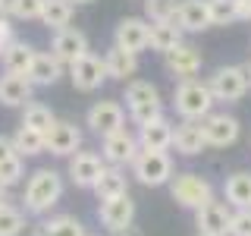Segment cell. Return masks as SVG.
I'll return each mask as SVG.
<instances>
[{"label":"cell","mask_w":251,"mask_h":236,"mask_svg":"<svg viewBox=\"0 0 251 236\" xmlns=\"http://www.w3.org/2000/svg\"><path fill=\"white\" fill-rule=\"evenodd\" d=\"M138 151H141L138 136L129 132L126 126L123 129L107 132V136H100V157H104L107 164H113V167H129Z\"/></svg>","instance_id":"obj_7"},{"label":"cell","mask_w":251,"mask_h":236,"mask_svg":"<svg viewBox=\"0 0 251 236\" xmlns=\"http://www.w3.org/2000/svg\"><path fill=\"white\" fill-rule=\"evenodd\" d=\"M104 66H107V79H120V82H126V79H132L138 73V54H129V51H123V47L113 44L104 54Z\"/></svg>","instance_id":"obj_25"},{"label":"cell","mask_w":251,"mask_h":236,"mask_svg":"<svg viewBox=\"0 0 251 236\" xmlns=\"http://www.w3.org/2000/svg\"><path fill=\"white\" fill-rule=\"evenodd\" d=\"M85 126L98 136H107L113 129H123L126 126V107L113 98H104V101H94L85 114Z\"/></svg>","instance_id":"obj_9"},{"label":"cell","mask_w":251,"mask_h":236,"mask_svg":"<svg viewBox=\"0 0 251 236\" xmlns=\"http://www.w3.org/2000/svg\"><path fill=\"white\" fill-rule=\"evenodd\" d=\"M229 220H232L229 205H223L217 199L201 205V208L195 211V227H198V233H204V236H226L229 233Z\"/></svg>","instance_id":"obj_16"},{"label":"cell","mask_w":251,"mask_h":236,"mask_svg":"<svg viewBox=\"0 0 251 236\" xmlns=\"http://www.w3.org/2000/svg\"><path fill=\"white\" fill-rule=\"evenodd\" d=\"M176 26L182 31H204V29H210L207 0H179Z\"/></svg>","instance_id":"obj_22"},{"label":"cell","mask_w":251,"mask_h":236,"mask_svg":"<svg viewBox=\"0 0 251 236\" xmlns=\"http://www.w3.org/2000/svg\"><path fill=\"white\" fill-rule=\"evenodd\" d=\"M0 6H6V0H0Z\"/></svg>","instance_id":"obj_44"},{"label":"cell","mask_w":251,"mask_h":236,"mask_svg":"<svg viewBox=\"0 0 251 236\" xmlns=\"http://www.w3.org/2000/svg\"><path fill=\"white\" fill-rule=\"evenodd\" d=\"M57 123V117H53V110L41 104V101H31V104L22 107V126H28V129H38V132H50V126Z\"/></svg>","instance_id":"obj_31"},{"label":"cell","mask_w":251,"mask_h":236,"mask_svg":"<svg viewBox=\"0 0 251 236\" xmlns=\"http://www.w3.org/2000/svg\"><path fill=\"white\" fill-rule=\"evenodd\" d=\"M69 79H73V88L75 91H98L100 85L107 82V66L104 57H94V54H85L78 57L73 66H69Z\"/></svg>","instance_id":"obj_12"},{"label":"cell","mask_w":251,"mask_h":236,"mask_svg":"<svg viewBox=\"0 0 251 236\" xmlns=\"http://www.w3.org/2000/svg\"><path fill=\"white\" fill-rule=\"evenodd\" d=\"M138 145L148 148V151H170L173 148V123L167 117H157V120L138 126Z\"/></svg>","instance_id":"obj_20"},{"label":"cell","mask_w":251,"mask_h":236,"mask_svg":"<svg viewBox=\"0 0 251 236\" xmlns=\"http://www.w3.org/2000/svg\"><path fill=\"white\" fill-rule=\"evenodd\" d=\"M13 26H10V19H0V54L10 47V41H13Z\"/></svg>","instance_id":"obj_38"},{"label":"cell","mask_w":251,"mask_h":236,"mask_svg":"<svg viewBox=\"0 0 251 236\" xmlns=\"http://www.w3.org/2000/svg\"><path fill=\"white\" fill-rule=\"evenodd\" d=\"M126 114H129V120L135 126H145L157 120V117H163V101H160V91H157V85L145 82V79H135V82L126 85Z\"/></svg>","instance_id":"obj_3"},{"label":"cell","mask_w":251,"mask_h":236,"mask_svg":"<svg viewBox=\"0 0 251 236\" xmlns=\"http://www.w3.org/2000/svg\"><path fill=\"white\" fill-rule=\"evenodd\" d=\"M129 167H132V177H135L141 186H154L157 189V186H170V179H173L170 151H148V148H141Z\"/></svg>","instance_id":"obj_5"},{"label":"cell","mask_w":251,"mask_h":236,"mask_svg":"<svg viewBox=\"0 0 251 236\" xmlns=\"http://www.w3.org/2000/svg\"><path fill=\"white\" fill-rule=\"evenodd\" d=\"M110 236H145V230L135 224H129V227H120V230H110Z\"/></svg>","instance_id":"obj_40"},{"label":"cell","mask_w":251,"mask_h":236,"mask_svg":"<svg viewBox=\"0 0 251 236\" xmlns=\"http://www.w3.org/2000/svg\"><path fill=\"white\" fill-rule=\"evenodd\" d=\"M50 54H53V57H57V60L63 63V66H73V63H75L78 57L91 54V47H88V35H85L82 29H73V26H66V29L53 31Z\"/></svg>","instance_id":"obj_11"},{"label":"cell","mask_w":251,"mask_h":236,"mask_svg":"<svg viewBox=\"0 0 251 236\" xmlns=\"http://www.w3.org/2000/svg\"><path fill=\"white\" fill-rule=\"evenodd\" d=\"M207 13H210V26H232L239 19L235 0H207Z\"/></svg>","instance_id":"obj_34"},{"label":"cell","mask_w":251,"mask_h":236,"mask_svg":"<svg viewBox=\"0 0 251 236\" xmlns=\"http://www.w3.org/2000/svg\"><path fill=\"white\" fill-rule=\"evenodd\" d=\"M229 236H251V208H235L232 211Z\"/></svg>","instance_id":"obj_37"},{"label":"cell","mask_w":251,"mask_h":236,"mask_svg":"<svg viewBox=\"0 0 251 236\" xmlns=\"http://www.w3.org/2000/svg\"><path fill=\"white\" fill-rule=\"evenodd\" d=\"M35 85L28 82V76H16V73H3L0 76V104L3 107H25L31 104Z\"/></svg>","instance_id":"obj_19"},{"label":"cell","mask_w":251,"mask_h":236,"mask_svg":"<svg viewBox=\"0 0 251 236\" xmlns=\"http://www.w3.org/2000/svg\"><path fill=\"white\" fill-rule=\"evenodd\" d=\"M170 195L176 205H182L188 211H198L201 205L214 202V186H210V179L198 177V173L185 170V173H173L170 179Z\"/></svg>","instance_id":"obj_4"},{"label":"cell","mask_w":251,"mask_h":236,"mask_svg":"<svg viewBox=\"0 0 251 236\" xmlns=\"http://www.w3.org/2000/svg\"><path fill=\"white\" fill-rule=\"evenodd\" d=\"M182 44V29L176 26V19H163V22H151L148 31V47L157 54H170Z\"/></svg>","instance_id":"obj_23"},{"label":"cell","mask_w":251,"mask_h":236,"mask_svg":"<svg viewBox=\"0 0 251 236\" xmlns=\"http://www.w3.org/2000/svg\"><path fill=\"white\" fill-rule=\"evenodd\" d=\"M223 195L229 208H251V173L248 170L229 173L223 183Z\"/></svg>","instance_id":"obj_26"},{"label":"cell","mask_w":251,"mask_h":236,"mask_svg":"<svg viewBox=\"0 0 251 236\" xmlns=\"http://www.w3.org/2000/svg\"><path fill=\"white\" fill-rule=\"evenodd\" d=\"M210 91H214V101H223V104H232V101H242L245 91L251 88V79L245 66H220L214 69V76L207 79Z\"/></svg>","instance_id":"obj_6"},{"label":"cell","mask_w":251,"mask_h":236,"mask_svg":"<svg viewBox=\"0 0 251 236\" xmlns=\"http://www.w3.org/2000/svg\"><path fill=\"white\" fill-rule=\"evenodd\" d=\"M173 148L185 157H195L207 148V139H204V129L198 120H182L179 126H173Z\"/></svg>","instance_id":"obj_18"},{"label":"cell","mask_w":251,"mask_h":236,"mask_svg":"<svg viewBox=\"0 0 251 236\" xmlns=\"http://www.w3.org/2000/svg\"><path fill=\"white\" fill-rule=\"evenodd\" d=\"M63 189H66V183H63V177L57 170L38 167L28 177L25 192H22V208H25V214H35V217L50 214L63 199Z\"/></svg>","instance_id":"obj_1"},{"label":"cell","mask_w":251,"mask_h":236,"mask_svg":"<svg viewBox=\"0 0 251 236\" xmlns=\"http://www.w3.org/2000/svg\"><path fill=\"white\" fill-rule=\"evenodd\" d=\"M73 10H75V3H73V0H44L41 22H44L47 29L60 31V29H66L69 22H73Z\"/></svg>","instance_id":"obj_29"},{"label":"cell","mask_w":251,"mask_h":236,"mask_svg":"<svg viewBox=\"0 0 251 236\" xmlns=\"http://www.w3.org/2000/svg\"><path fill=\"white\" fill-rule=\"evenodd\" d=\"M148 31H151V22L148 19H141V16H126L113 29V44L123 47V51H129V54H141V51H148Z\"/></svg>","instance_id":"obj_13"},{"label":"cell","mask_w":251,"mask_h":236,"mask_svg":"<svg viewBox=\"0 0 251 236\" xmlns=\"http://www.w3.org/2000/svg\"><path fill=\"white\" fill-rule=\"evenodd\" d=\"M214 91L207 82L201 79H182L173 91V110H176L182 120H204L207 114H214Z\"/></svg>","instance_id":"obj_2"},{"label":"cell","mask_w":251,"mask_h":236,"mask_svg":"<svg viewBox=\"0 0 251 236\" xmlns=\"http://www.w3.org/2000/svg\"><path fill=\"white\" fill-rule=\"evenodd\" d=\"M163 63H167V73L173 76V79H195L198 76V69H201V51L198 47H192V44H179L176 51H170V54H163Z\"/></svg>","instance_id":"obj_17"},{"label":"cell","mask_w":251,"mask_h":236,"mask_svg":"<svg viewBox=\"0 0 251 236\" xmlns=\"http://www.w3.org/2000/svg\"><path fill=\"white\" fill-rule=\"evenodd\" d=\"M104 167H107V161L98 151H82V148H78L66 164V177H69V183L78 186V189H94V183L100 179Z\"/></svg>","instance_id":"obj_8"},{"label":"cell","mask_w":251,"mask_h":236,"mask_svg":"<svg viewBox=\"0 0 251 236\" xmlns=\"http://www.w3.org/2000/svg\"><path fill=\"white\" fill-rule=\"evenodd\" d=\"M13 148H16V154H22V157L44 154V151H47L44 132H38V129H28V126H19V129L13 132Z\"/></svg>","instance_id":"obj_30"},{"label":"cell","mask_w":251,"mask_h":236,"mask_svg":"<svg viewBox=\"0 0 251 236\" xmlns=\"http://www.w3.org/2000/svg\"><path fill=\"white\" fill-rule=\"evenodd\" d=\"M201 129L207 139V148H229L242 136V123L232 114H207L201 120Z\"/></svg>","instance_id":"obj_10"},{"label":"cell","mask_w":251,"mask_h":236,"mask_svg":"<svg viewBox=\"0 0 251 236\" xmlns=\"http://www.w3.org/2000/svg\"><path fill=\"white\" fill-rule=\"evenodd\" d=\"M198 236H204V233H198Z\"/></svg>","instance_id":"obj_46"},{"label":"cell","mask_w":251,"mask_h":236,"mask_svg":"<svg viewBox=\"0 0 251 236\" xmlns=\"http://www.w3.org/2000/svg\"><path fill=\"white\" fill-rule=\"evenodd\" d=\"M73 3H94V0H73Z\"/></svg>","instance_id":"obj_42"},{"label":"cell","mask_w":251,"mask_h":236,"mask_svg":"<svg viewBox=\"0 0 251 236\" xmlns=\"http://www.w3.org/2000/svg\"><path fill=\"white\" fill-rule=\"evenodd\" d=\"M98 220H100V227H107V230H120V227L135 224V199H132L129 192L104 199L98 205Z\"/></svg>","instance_id":"obj_14"},{"label":"cell","mask_w":251,"mask_h":236,"mask_svg":"<svg viewBox=\"0 0 251 236\" xmlns=\"http://www.w3.org/2000/svg\"><path fill=\"white\" fill-rule=\"evenodd\" d=\"M245 69H248V79H251V63H248V66H245Z\"/></svg>","instance_id":"obj_43"},{"label":"cell","mask_w":251,"mask_h":236,"mask_svg":"<svg viewBox=\"0 0 251 236\" xmlns=\"http://www.w3.org/2000/svg\"><path fill=\"white\" fill-rule=\"evenodd\" d=\"M235 6H239V19L251 22V0H235Z\"/></svg>","instance_id":"obj_41"},{"label":"cell","mask_w":251,"mask_h":236,"mask_svg":"<svg viewBox=\"0 0 251 236\" xmlns=\"http://www.w3.org/2000/svg\"><path fill=\"white\" fill-rule=\"evenodd\" d=\"M35 47L28 41H22V38H13L10 47H6L3 54H0V60H3V69L6 73H16V76H28L31 69V60H35Z\"/></svg>","instance_id":"obj_24"},{"label":"cell","mask_w":251,"mask_h":236,"mask_svg":"<svg viewBox=\"0 0 251 236\" xmlns=\"http://www.w3.org/2000/svg\"><path fill=\"white\" fill-rule=\"evenodd\" d=\"M179 0H145V16L151 22H163V19H176Z\"/></svg>","instance_id":"obj_36"},{"label":"cell","mask_w":251,"mask_h":236,"mask_svg":"<svg viewBox=\"0 0 251 236\" xmlns=\"http://www.w3.org/2000/svg\"><path fill=\"white\" fill-rule=\"evenodd\" d=\"M35 236H85V227L75 214H53L35 227Z\"/></svg>","instance_id":"obj_28"},{"label":"cell","mask_w":251,"mask_h":236,"mask_svg":"<svg viewBox=\"0 0 251 236\" xmlns=\"http://www.w3.org/2000/svg\"><path fill=\"white\" fill-rule=\"evenodd\" d=\"M44 142H47V151L53 157H73L82 148V129L69 120H57L50 126V132L44 136Z\"/></svg>","instance_id":"obj_15"},{"label":"cell","mask_w":251,"mask_h":236,"mask_svg":"<svg viewBox=\"0 0 251 236\" xmlns=\"http://www.w3.org/2000/svg\"><path fill=\"white\" fill-rule=\"evenodd\" d=\"M60 76H63V63L53 57L50 51H38L35 60H31V69H28V82L35 85V88H47V85H53Z\"/></svg>","instance_id":"obj_21"},{"label":"cell","mask_w":251,"mask_h":236,"mask_svg":"<svg viewBox=\"0 0 251 236\" xmlns=\"http://www.w3.org/2000/svg\"><path fill=\"white\" fill-rule=\"evenodd\" d=\"M41 10H44V0H6V16L19 22L41 19Z\"/></svg>","instance_id":"obj_33"},{"label":"cell","mask_w":251,"mask_h":236,"mask_svg":"<svg viewBox=\"0 0 251 236\" xmlns=\"http://www.w3.org/2000/svg\"><path fill=\"white\" fill-rule=\"evenodd\" d=\"M22 177H25V157L22 154H13L6 161H0V186L13 189L16 183H22Z\"/></svg>","instance_id":"obj_35"},{"label":"cell","mask_w":251,"mask_h":236,"mask_svg":"<svg viewBox=\"0 0 251 236\" xmlns=\"http://www.w3.org/2000/svg\"><path fill=\"white\" fill-rule=\"evenodd\" d=\"M123 192H129V177H126V167H113V164H107L104 173H100V179L94 183V195H98V202L113 199V195H123Z\"/></svg>","instance_id":"obj_27"},{"label":"cell","mask_w":251,"mask_h":236,"mask_svg":"<svg viewBox=\"0 0 251 236\" xmlns=\"http://www.w3.org/2000/svg\"><path fill=\"white\" fill-rule=\"evenodd\" d=\"M16 148H13V136H3L0 132V161H6V157H13Z\"/></svg>","instance_id":"obj_39"},{"label":"cell","mask_w":251,"mask_h":236,"mask_svg":"<svg viewBox=\"0 0 251 236\" xmlns=\"http://www.w3.org/2000/svg\"><path fill=\"white\" fill-rule=\"evenodd\" d=\"M85 236H98V233H85Z\"/></svg>","instance_id":"obj_45"},{"label":"cell","mask_w":251,"mask_h":236,"mask_svg":"<svg viewBox=\"0 0 251 236\" xmlns=\"http://www.w3.org/2000/svg\"><path fill=\"white\" fill-rule=\"evenodd\" d=\"M25 233V211L16 205H0V236H22Z\"/></svg>","instance_id":"obj_32"}]
</instances>
